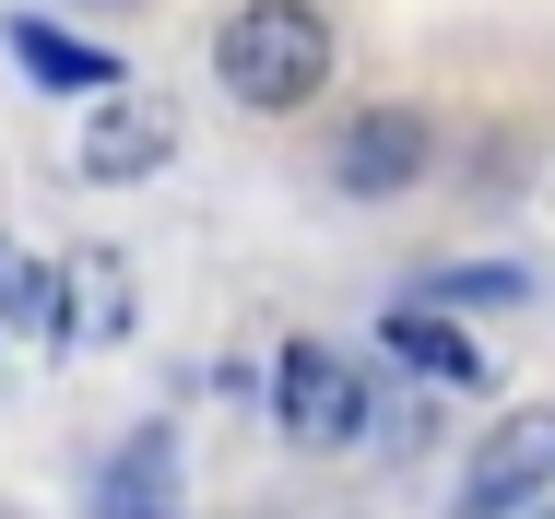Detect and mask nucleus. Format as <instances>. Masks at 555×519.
Masks as SVG:
<instances>
[{
	"instance_id": "6e6552de",
	"label": "nucleus",
	"mask_w": 555,
	"mask_h": 519,
	"mask_svg": "<svg viewBox=\"0 0 555 519\" xmlns=\"http://www.w3.org/2000/svg\"><path fill=\"white\" fill-rule=\"evenodd\" d=\"M166 472H178V437L142 425L107 472H95V519H178V508H166Z\"/></svg>"
},
{
	"instance_id": "f03ea898",
	"label": "nucleus",
	"mask_w": 555,
	"mask_h": 519,
	"mask_svg": "<svg viewBox=\"0 0 555 519\" xmlns=\"http://www.w3.org/2000/svg\"><path fill=\"white\" fill-rule=\"evenodd\" d=\"M272 414H284V437H308V449H354L366 437V378L343 366L332 342H284L272 354Z\"/></svg>"
},
{
	"instance_id": "0eeeda50",
	"label": "nucleus",
	"mask_w": 555,
	"mask_h": 519,
	"mask_svg": "<svg viewBox=\"0 0 555 519\" xmlns=\"http://www.w3.org/2000/svg\"><path fill=\"white\" fill-rule=\"evenodd\" d=\"M12 60H24V83H48V95H118V60L95 36H72V24H12Z\"/></svg>"
},
{
	"instance_id": "423d86ee",
	"label": "nucleus",
	"mask_w": 555,
	"mask_h": 519,
	"mask_svg": "<svg viewBox=\"0 0 555 519\" xmlns=\"http://www.w3.org/2000/svg\"><path fill=\"white\" fill-rule=\"evenodd\" d=\"M118 330H130V272H118L107 248H83V260L60 272V342L95 354V342H118Z\"/></svg>"
},
{
	"instance_id": "39448f33",
	"label": "nucleus",
	"mask_w": 555,
	"mask_h": 519,
	"mask_svg": "<svg viewBox=\"0 0 555 519\" xmlns=\"http://www.w3.org/2000/svg\"><path fill=\"white\" fill-rule=\"evenodd\" d=\"M166 154H178V106H142V95H118L107 118L83 130V154H72V166H83L95 190H130V178H154Z\"/></svg>"
},
{
	"instance_id": "f257e3e1",
	"label": "nucleus",
	"mask_w": 555,
	"mask_h": 519,
	"mask_svg": "<svg viewBox=\"0 0 555 519\" xmlns=\"http://www.w3.org/2000/svg\"><path fill=\"white\" fill-rule=\"evenodd\" d=\"M214 83L248 118H296V106L332 83V24L320 0H236L214 24Z\"/></svg>"
},
{
	"instance_id": "9d476101",
	"label": "nucleus",
	"mask_w": 555,
	"mask_h": 519,
	"mask_svg": "<svg viewBox=\"0 0 555 519\" xmlns=\"http://www.w3.org/2000/svg\"><path fill=\"white\" fill-rule=\"evenodd\" d=\"M0 308H12V319H36V308H48V284H36V272H24L12 248H0Z\"/></svg>"
},
{
	"instance_id": "7ed1b4c3",
	"label": "nucleus",
	"mask_w": 555,
	"mask_h": 519,
	"mask_svg": "<svg viewBox=\"0 0 555 519\" xmlns=\"http://www.w3.org/2000/svg\"><path fill=\"white\" fill-rule=\"evenodd\" d=\"M544 484H555V414H508L473 449V472H461V519H508L520 496H544Z\"/></svg>"
},
{
	"instance_id": "20e7f679",
	"label": "nucleus",
	"mask_w": 555,
	"mask_h": 519,
	"mask_svg": "<svg viewBox=\"0 0 555 519\" xmlns=\"http://www.w3.org/2000/svg\"><path fill=\"white\" fill-rule=\"evenodd\" d=\"M414 178H426V118H414V106H366L332 142V190H354V202H390V190H414Z\"/></svg>"
},
{
	"instance_id": "1a4fd4ad",
	"label": "nucleus",
	"mask_w": 555,
	"mask_h": 519,
	"mask_svg": "<svg viewBox=\"0 0 555 519\" xmlns=\"http://www.w3.org/2000/svg\"><path fill=\"white\" fill-rule=\"evenodd\" d=\"M378 342H390V354H402L414 378H461V390L485 378V342H473L461 319H438V308H402L390 330H378Z\"/></svg>"
}]
</instances>
